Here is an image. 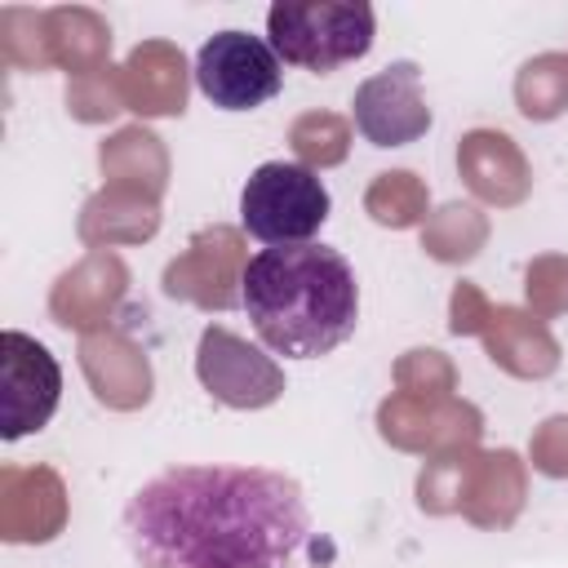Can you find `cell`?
<instances>
[{
  "instance_id": "1",
  "label": "cell",
  "mask_w": 568,
  "mask_h": 568,
  "mask_svg": "<svg viewBox=\"0 0 568 568\" xmlns=\"http://www.w3.org/2000/svg\"><path fill=\"white\" fill-rule=\"evenodd\" d=\"M120 532L142 568H293L311 510L266 466H169L129 497Z\"/></svg>"
},
{
  "instance_id": "6",
  "label": "cell",
  "mask_w": 568,
  "mask_h": 568,
  "mask_svg": "<svg viewBox=\"0 0 568 568\" xmlns=\"http://www.w3.org/2000/svg\"><path fill=\"white\" fill-rule=\"evenodd\" d=\"M62 399V368L36 337L4 328L0 333V435L13 444L40 430Z\"/></svg>"
},
{
  "instance_id": "4",
  "label": "cell",
  "mask_w": 568,
  "mask_h": 568,
  "mask_svg": "<svg viewBox=\"0 0 568 568\" xmlns=\"http://www.w3.org/2000/svg\"><path fill=\"white\" fill-rule=\"evenodd\" d=\"M328 186L315 169L297 160H266L248 173L240 191V226L266 248L315 244L328 222Z\"/></svg>"
},
{
  "instance_id": "7",
  "label": "cell",
  "mask_w": 568,
  "mask_h": 568,
  "mask_svg": "<svg viewBox=\"0 0 568 568\" xmlns=\"http://www.w3.org/2000/svg\"><path fill=\"white\" fill-rule=\"evenodd\" d=\"M355 124L377 146H404L430 129V106L413 62H395L382 75L364 80L355 93Z\"/></svg>"
},
{
  "instance_id": "5",
  "label": "cell",
  "mask_w": 568,
  "mask_h": 568,
  "mask_svg": "<svg viewBox=\"0 0 568 568\" xmlns=\"http://www.w3.org/2000/svg\"><path fill=\"white\" fill-rule=\"evenodd\" d=\"M195 89L222 111H253L284 89V62L266 36L217 31L195 53Z\"/></svg>"
},
{
  "instance_id": "3",
  "label": "cell",
  "mask_w": 568,
  "mask_h": 568,
  "mask_svg": "<svg viewBox=\"0 0 568 568\" xmlns=\"http://www.w3.org/2000/svg\"><path fill=\"white\" fill-rule=\"evenodd\" d=\"M266 40L284 67L337 71L373 49V9L364 0H280L266 9Z\"/></svg>"
},
{
  "instance_id": "2",
  "label": "cell",
  "mask_w": 568,
  "mask_h": 568,
  "mask_svg": "<svg viewBox=\"0 0 568 568\" xmlns=\"http://www.w3.org/2000/svg\"><path fill=\"white\" fill-rule=\"evenodd\" d=\"M240 306L266 351L320 359L359 324V284L328 244L257 248L240 275Z\"/></svg>"
}]
</instances>
